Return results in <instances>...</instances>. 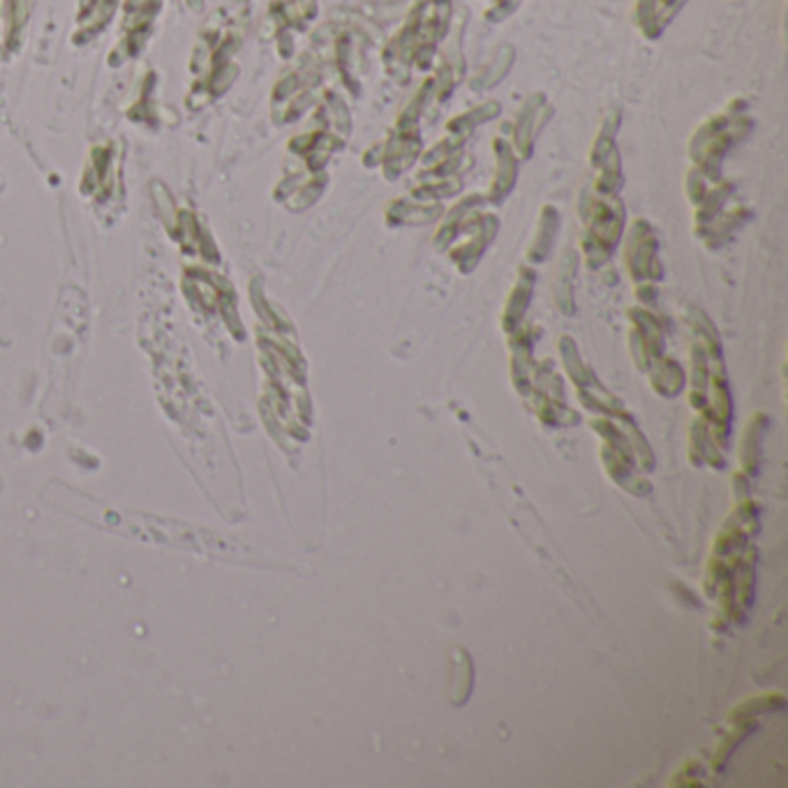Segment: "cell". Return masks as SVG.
I'll return each instance as SVG.
<instances>
[{"mask_svg": "<svg viewBox=\"0 0 788 788\" xmlns=\"http://www.w3.org/2000/svg\"><path fill=\"white\" fill-rule=\"evenodd\" d=\"M113 148H97L90 155V167H86L84 180H81V190L88 195L93 192L96 199H102L105 192L113 190V180H116V167H113Z\"/></svg>", "mask_w": 788, "mask_h": 788, "instance_id": "1", "label": "cell"}, {"mask_svg": "<svg viewBox=\"0 0 788 788\" xmlns=\"http://www.w3.org/2000/svg\"><path fill=\"white\" fill-rule=\"evenodd\" d=\"M683 3L684 0H641V3H638V14H641V21H643L645 29L652 23L654 33H657V30L661 33V29L671 21V17L680 10Z\"/></svg>", "mask_w": 788, "mask_h": 788, "instance_id": "2", "label": "cell"}]
</instances>
